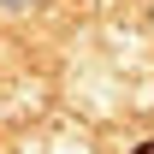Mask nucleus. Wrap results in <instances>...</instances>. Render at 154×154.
<instances>
[{
	"instance_id": "nucleus-1",
	"label": "nucleus",
	"mask_w": 154,
	"mask_h": 154,
	"mask_svg": "<svg viewBox=\"0 0 154 154\" xmlns=\"http://www.w3.org/2000/svg\"><path fill=\"white\" fill-rule=\"evenodd\" d=\"M136 154H154V142H142V148H136Z\"/></svg>"
}]
</instances>
